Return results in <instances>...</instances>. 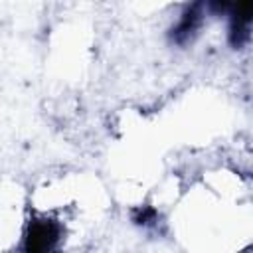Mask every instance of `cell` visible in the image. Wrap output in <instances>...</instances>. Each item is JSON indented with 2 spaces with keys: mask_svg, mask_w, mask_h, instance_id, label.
Masks as SVG:
<instances>
[{
  "mask_svg": "<svg viewBox=\"0 0 253 253\" xmlns=\"http://www.w3.org/2000/svg\"><path fill=\"white\" fill-rule=\"evenodd\" d=\"M202 4H194V6H188V10L180 16V20L176 22L174 30H172V38L176 43H186L188 40H192L198 30L202 28V22H204V12H202Z\"/></svg>",
  "mask_w": 253,
  "mask_h": 253,
  "instance_id": "6da1fadb",
  "label": "cell"
},
{
  "mask_svg": "<svg viewBox=\"0 0 253 253\" xmlns=\"http://www.w3.org/2000/svg\"><path fill=\"white\" fill-rule=\"evenodd\" d=\"M249 28H251V6H233L229 14V40L237 47L249 40Z\"/></svg>",
  "mask_w": 253,
  "mask_h": 253,
  "instance_id": "7a4b0ae2",
  "label": "cell"
}]
</instances>
